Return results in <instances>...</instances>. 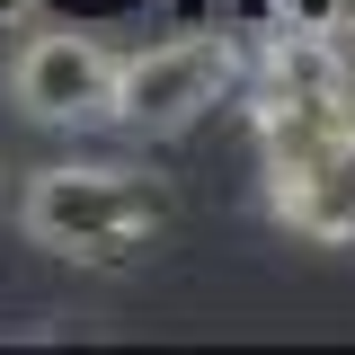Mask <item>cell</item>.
<instances>
[{
    "mask_svg": "<svg viewBox=\"0 0 355 355\" xmlns=\"http://www.w3.org/2000/svg\"><path fill=\"white\" fill-rule=\"evenodd\" d=\"M169 222V196L160 178H133L107 169V160H53L18 187V231L53 249V258H80V266H125L142 258V240Z\"/></svg>",
    "mask_w": 355,
    "mask_h": 355,
    "instance_id": "6da1fadb",
    "label": "cell"
},
{
    "mask_svg": "<svg viewBox=\"0 0 355 355\" xmlns=\"http://www.w3.org/2000/svg\"><path fill=\"white\" fill-rule=\"evenodd\" d=\"M240 89V36L222 27H187L169 44H142L116 71V125L125 133H187Z\"/></svg>",
    "mask_w": 355,
    "mask_h": 355,
    "instance_id": "7a4b0ae2",
    "label": "cell"
},
{
    "mask_svg": "<svg viewBox=\"0 0 355 355\" xmlns=\"http://www.w3.org/2000/svg\"><path fill=\"white\" fill-rule=\"evenodd\" d=\"M116 71H125V53H107L98 36L44 27L9 62V107L27 125H71V133L80 125H116Z\"/></svg>",
    "mask_w": 355,
    "mask_h": 355,
    "instance_id": "3957f363",
    "label": "cell"
},
{
    "mask_svg": "<svg viewBox=\"0 0 355 355\" xmlns=\"http://www.w3.org/2000/svg\"><path fill=\"white\" fill-rule=\"evenodd\" d=\"M275 27H302V36H338V27H355V0H275Z\"/></svg>",
    "mask_w": 355,
    "mask_h": 355,
    "instance_id": "277c9868",
    "label": "cell"
}]
</instances>
